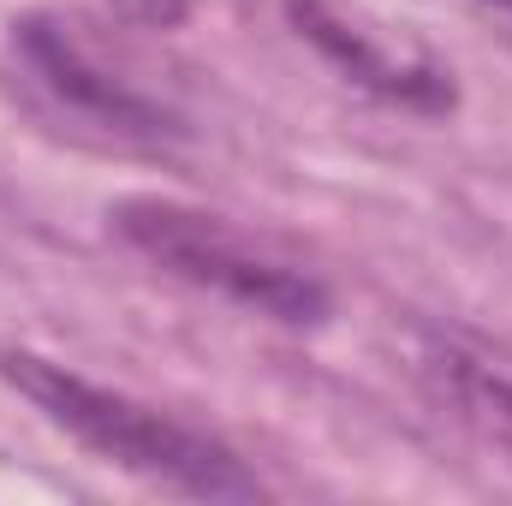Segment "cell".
<instances>
[{"label":"cell","mask_w":512,"mask_h":506,"mask_svg":"<svg viewBox=\"0 0 512 506\" xmlns=\"http://www.w3.org/2000/svg\"><path fill=\"white\" fill-rule=\"evenodd\" d=\"M483 6H489V12H495L501 24H512V0H483Z\"/></svg>","instance_id":"7"},{"label":"cell","mask_w":512,"mask_h":506,"mask_svg":"<svg viewBox=\"0 0 512 506\" xmlns=\"http://www.w3.org/2000/svg\"><path fill=\"white\" fill-rule=\"evenodd\" d=\"M108 227L149 268H161L197 292H215L251 316L286 322V328H316L334 310L328 286L310 268L274 256L268 245H256L251 233H239L233 221H221L209 209H191L173 197H120L108 209Z\"/></svg>","instance_id":"2"},{"label":"cell","mask_w":512,"mask_h":506,"mask_svg":"<svg viewBox=\"0 0 512 506\" xmlns=\"http://www.w3.org/2000/svg\"><path fill=\"white\" fill-rule=\"evenodd\" d=\"M417 387L459 429L512 453V352L477 340V334L429 328L417 340Z\"/></svg>","instance_id":"5"},{"label":"cell","mask_w":512,"mask_h":506,"mask_svg":"<svg viewBox=\"0 0 512 506\" xmlns=\"http://www.w3.org/2000/svg\"><path fill=\"white\" fill-rule=\"evenodd\" d=\"M120 24H137V30H179L191 12H197V0H102Z\"/></svg>","instance_id":"6"},{"label":"cell","mask_w":512,"mask_h":506,"mask_svg":"<svg viewBox=\"0 0 512 506\" xmlns=\"http://www.w3.org/2000/svg\"><path fill=\"white\" fill-rule=\"evenodd\" d=\"M0 381L18 399H30L90 459L126 471L149 489H167L179 501H262L268 495L262 477L227 441L179 423L173 411H161V405H149L137 393L78 376V370H66V364H54L42 352L0 346Z\"/></svg>","instance_id":"1"},{"label":"cell","mask_w":512,"mask_h":506,"mask_svg":"<svg viewBox=\"0 0 512 506\" xmlns=\"http://www.w3.org/2000/svg\"><path fill=\"white\" fill-rule=\"evenodd\" d=\"M280 12L298 30V42H310L352 90L376 96L387 108L423 114V120H441V114L459 108V84L441 60H429L417 48H393L387 36H376L346 6H334V0H280Z\"/></svg>","instance_id":"4"},{"label":"cell","mask_w":512,"mask_h":506,"mask_svg":"<svg viewBox=\"0 0 512 506\" xmlns=\"http://www.w3.org/2000/svg\"><path fill=\"white\" fill-rule=\"evenodd\" d=\"M12 54H18V66H24V78H30L60 114L108 131V137L161 143V137H179V131H185L179 114H173L161 96H149V90L126 84L120 72H108V66L72 36V24H60V18H48V12H30V18L12 24Z\"/></svg>","instance_id":"3"}]
</instances>
